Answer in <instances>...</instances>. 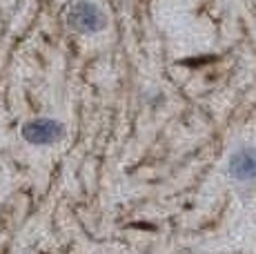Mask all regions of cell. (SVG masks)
Wrapping results in <instances>:
<instances>
[{"mask_svg":"<svg viewBox=\"0 0 256 254\" xmlns=\"http://www.w3.org/2000/svg\"><path fill=\"white\" fill-rule=\"evenodd\" d=\"M65 25L76 34H98L107 25L105 12L92 0H72L65 7Z\"/></svg>","mask_w":256,"mask_h":254,"instance_id":"cell-1","label":"cell"},{"mask_svg":"<svg viewBox=\"0 0 256 254\" xmlns=\"http://www.w3.org/2000/svg\"><path fill=\"white\" fill-rule=\"evenodd\" d=\"M228 174L240 185L256 183V145L243 143L232 150L228 158Z\"/></svg>","mask_w":256,"mask_h":254,"instance_id":"cell-2","label":"cell"},{"mask_svg":"<svg viewBox=\"0 0 256 254\" xmlns=\"http://www.w3.org/2000/svg\"><path fill=\"white\" fill-rule=\"evenodd\" d=\"M22 138L32 145H38V148H45V145H54L65 136V125L56 118H34L27 120L20 130Z\"/></svg>","mask_w":256,"mask_h":254,"instance_id":"cell-3","label":"cell"}]
</instances>
